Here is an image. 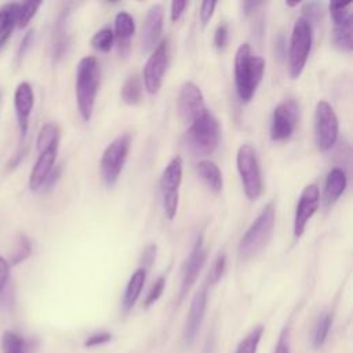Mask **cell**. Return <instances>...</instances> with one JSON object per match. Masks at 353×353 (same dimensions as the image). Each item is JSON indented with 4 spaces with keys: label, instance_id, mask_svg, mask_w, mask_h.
<instances>
[{
    "label": "cell",
    "instance_id": "obj_4",
    "mask_svg": "<svg viewBox=\"0 0 353 353\" xmlns=\"http://www.w3.org/2000/svg\"><path fill=\"white\" fill-rule=\"evenodd\" d=\"M219 139V123L210 110L204 112L201 116L193 120L183 137L186 148L197 156L211 154L216 149Z\"/></svg>",
    "mask_w": 353,
    "mask_h": 353
},
{
    "label": "cell",
    "instance_id": "obj_37",
    "mask_svg": "<svg viewBox=\"0 0 353 353\" xmlns=\"http://www.w3.org/2000/svg\"><path fill=\"white\" fill-rule=\"evenodd\" d=\"M33 37H34V32L30 29L28 30L22 40H21V44H19V48H18V52H17V63H19L22 61V58L25 57V54L28 52V50L30 48L32 43H33Z\"/></svg>",
    "mask_w": 353,
    "mask_h": 353
},
{
    "label": "cell",
    "instance_id": "obj_46",
    "mask_svg": "<svg viewBox=\"0 0 353 353\" xmlns=\"http://www.w3.org/2000/svg\"><path fill=\"white\" fill-rule=\"evenodd\" d=\"M285 4H287L288 7H296V6H299L301 3H299V1H287Z\"/></svg>",
    "mask_w": 353,
    "mask_h": 353
},
{
    "label": "cell",
    "instance_id": "obj_25",
    "mask_svg": "<svg viewBox=\"0 0 353 353\" xmlns=\"http://www.w3.org/2000/svg\"><path fill=\"white\" fill-rule=\"evenodd\" d=\"M69 39H68V33H66V18L65 15H59L55 29H54V34H52V54L54 58L58 59L63 55L66 47H68Z\"/></svg>",
    "mask_w": 353,
    "mask_h": 353
},
{
    "label": "cell",
    "instance_id": "obj_17",
    "mask_svg": "<svg viewBox=\"0 0 353 353\" xmlns=\"http://www.w3.org/2000/svg\"><path fill=\"white\" fill-rule=\"evenodd\" d=\"M163 22H164V10L160 4L152 6L143 21L142 26V50L145 52L154 50L157 46V41L161 36L163 30Z\"/></svg>",
    "mask_w": 353,
    "mask_h": 353
},
{
    "label": "cell",
    "instance_id": "obj_29",
    "mask_svg": "<svg viewBox=\"0 0 353 353\" xmlns=\"http://www.w3.org/2000/svg\"><path fill=\"white\" fill-rule=\"evenodd\" d=\"M263 334V327L258 325L254 330H251L243 341H240V343L237 345L234 353H256L258 350V345L261 342Z\"/></svg>",
    "mask_w": 353,
    "mask_h": 353
},
{
    "label": "cell",
    "instance_id": "obj_39",
    "mask_svg": "<svg viewBox=\"0 0 353 353\" xmlns=\"http://www.w3.org/2000/svg\"><path fill=\"white\" fill-rule=\"evenodd\" d=\"M228 33H229L228 32V26L225 23L216 26V29L214 32V46L216 48L221 50V48H223L226 46V43H228Z\"/></svg>",
    "mask_w": 353,
    "mask_h": 353
},
{
    "label": "cell",
    "instance_id": "obj_16",
    "mask_svg": "<svg viewBox=\"0 0 353 353\" xmlns=\"http://www.w3.org/2000/svg\"><path fill=\"white\" fill-rule=\"evenodd\" d=\"M205 307H207V288L203 287L201 290H199L192 302H190V307H189V313H188V319L185 323V328H183V341L186 345H190L199 330L200 325L203 323L204 314H205Z\"/></svg>",
    "mask_w": 353,
    "mask_h": 353
},
{
    "label": "cell",
    "instance_id": "obj_31",
    "mask_svg": "<svg viewBox=\"0 0 353 353\" xmlns=\"http://www.w3.org/2000/svg\"><path fill=\"white\" fill-rule=\"evenodd\" d=\"M32 252V244L30 240L25 236L21 234L11 251V256H10V266L11 265H19L21 262H23Z\"/></svg>",
    "mask_w": 353,
    "mask_h": 353
},
{
    "label": "cell",
    "instance_id": "obj_38",
    "mask_svg": "<svg viewBox=\"0 0 353 353\" xmlns=\"http://www.w3.org/2000/svg\"><path fill=\"white\" fill-rule=\"evenodd\" d=\"M110 339H112V334H109V332H97V334L90 335V336L85 339L84 346H85V347L99 346V345L108 343Z\"/></svg>",
    "mask_w": 353,
    "mask_h": 353
},
{
    "label": "cell",
    "instance_id": "obj_20",
    "mask_svg": "<svg viewBox=\"0 0 353 353\" xmlns=\"http://www.w3.org/2000/svg\"><path fill=\"white\" fill-rule=\"evenodd\" d=\"M347 185V176L342 168H332L327 174L324 183V201L327 205H332L345 192Z\"/></svg>",
    "mask_w": 353,
    "mask_h": 353
},
{
    "label": "cell",
    "instance_id": "obj_11",
    "mask_svg": "<svg viewBox=\"0 0 353 353\" xmlns=\"http://www.w3.org/2000/svg\"><path fill=\"white\" fill-rule=\"evenodd\" d=\"M298 121V106L295 101L287 99L279 103L272 113L270 121V138L276 142L288 139Z\"/></svg>",
    "mask_w": 353,
    "mask_h": 353
},
{
    "label": "cell",
    "instance_id": "obj_5",
    "mask_svg": "<svg viewBox=\"0 0 353 353\" xmlns=\"http://www.w3.org/2000/svg\"><path fill=\"white\" fill-rule=\"evenodd\" d=\"M313 41L312 23L302 15L295 21L288 48V73L291 79H298L306 65Z\"/></svg>",
    "mask_w": 353,
    "mask_h": 353
},
{
    "label": "cell",
    "instance_id": "obj_15",
    "mask_svg": "<svg viewBox=\"0 0 353 353\" xmlns=\"http://www.w3.org/2000/svg\"><path fill=\"white\" fill-rule=\"evenodd\" d=\"M34 105V94L32 85L28 81H22L14 91V109L21 131V137L25 138L29 128V119Z\"/></svg>",
    "mask_w": 353,
    "mask_h": 353
},
{
    "label": "cell",
    "instance_id": "obj_35",
    "mask_svg": "<svg viewBox=\"0 0 353 353\" xmlns=\"http://www.w3.org/2000/svg\"><path fill=\"white\" fill-rule=\"evenodd\" d=\"M164 287H165V279L164 277H159L154 281V284L150 287V290H149V292H148V295H146V298L143 301V306L149 307L150 305H153L161 296V294L164 291Z\"/></svg>",
    "mask_w": 353,
    "mask_h": 353
},
{
    "label": "cell",
    "instance_id": "obj_21",
    "mask_svg": "<svg viewBox=\"0 0 353 353\" xmlns=\"http://www.w3.org/2000/svg\"><path fill=\"white\" fill-rule=\"evenodd\" d=\"M145 280H146V270L139 268L137 269L132 276L130 277L127 285H125V290H124V295H123V309L125 312L131 310L134 307V305L137 303L139 295H141V291L143 288V284H145Z\"/></svg>",
    "mask_w": 353,
    "mask_h": 353
},
{
    "label": "cell",
    "instance_id": "obj_2",
    "mask_svg": "<svg viewBox=\"0 0 353 353\" xmlns=\"http://www.w3.org/2000/svg\"><path fill=\"white\" fill-rule=\"evenodd\" d=\"M99 87V65L95 57H84L76 68V102L84 121H90Z\"/></svg>",
    "mask_w": 353,
    "mask_h": 353
},
{
    "label": "cell",
    "instance_id": "obj_24",
    "mask_svg": "<svg viewBox=\"0 0 353 353\" xmlns=\"http://www.w3.org/2000/svg\"><path fill=\"white\" fill-rule=\"evenodd\" d=\"M142 81L137 74L130 76L121 85V99L127 105H138L142 99Z\"/></svg>",
    "mask_w": 353,
    "mask_h": 353
},
{
    "label": "cell",
    "instance_id": "obj_23",
    "mask_svg": "<svg viewBox=\"0 0 353 353\" xmlns=\"http://www.w3.org/2000/svg\"><path fill=\"white\" fill-rule=\"evenodd\" d=\"M332 41L334 46L342 51H352V14L345 19L334 23L332 30Z\"/></svg>",
    "mask_w": 353,
    "mask_h": 353
},
{
    "label": "cell",
    "instance_id": "obj_1",
    "mask_svg": "<svg viewBox=\"0 0 353 353\" xmlns=\"http://www.w3.org/2000/svg\"><path fill=\"white\" fill-rule=\"evenodd\" d=\"M266 62L262 57L252 54L248 43H243L234 55V84L236 92L243 102H248L263 77Z\"/></svg>",
    "mask_w": 353,
    "mask_h": 353
},
{
    "label": "cell",
    "instance_id": "obj_18",
    "mask_svg": "<svg viewBox=\"0 0 353 353\" xmlns=\"http://www.w3.org/2000/svg\"><path fill=\"white\" fill-rule=\"evenodd\" d=\"M57 154H58V145H54V146L39 153V157L30 171V175H29L30 190L36 192L44 186L47 178L50 176L51 171L54 170Z\"/></svg>",
    "mask_w": 353,
    "mask_h": 353
},
{
    "label": "cell",
    "instance_id": "obj_10",
    "mask_svg": "<svg viewBox=\"0 0 353 353\" xmlns=\"http://www.w3.org/2000/svg\"><path fill=\"white\" fill-rule=\"evenodd\" d=\"M170 58V46L168 40H161L149 55L145 66H143V85L145 90L153 95L157 94L164 79V73L167 70Z\"/></svg>",
    "mask_w": 353,
    "mask_h": 353
},
{
    "label": "cell",
    "instance_id": "obj_26",
    "mask_svg": "<svg viewBox=\"0 0 353 353\" xmlns=\"http://www.w3.org/2000/svg\"><path fill=\"white\" fill-rule=\"evenodd\" d=\"M59 143V130L55 124L52 123H46L37 135V150L39 153Z\"/></svg>",
    "mask_w": 353,
    "mask_h": 353
},
{
    "label": "cell",
    "instance_id": "obj_3",
    "mask_svg": "<svg viewBox=\"0 0 353 353\" xmlns=\"http://www.w3.org/2000/svg\"><path fill=\"white\" fill-rule=\"evenodd\" d=\"M276 219V208L270 201L268 203L255 221L245 230L243 237L240 239L237 251L239 256L244 261L256 256L270 241Z\"/></svg>",
    "mask_w": 353,
    "mask_h": 353
},
{
    "label": "cell",
    "instance_id": "obj_8",
    "mask_svg": "<svg viewBox=\"0 0 353 353\" xmlns=\"http://www.w3.org/2000/svg\"><path fill=\"white\" fill-rule=\"evenodd\" d=\"M182 159L174 157L164 168L160 178V189L163 197V210L165 216L172 221L178 211L179 186L182 181Z\"/></svg>",
    "mask_w": 353,
    "mask_h": 353
},
{
    "label": "cell",
    "instance_id": "obj_32",
    "mask_svg": "<svg viewBox=\"0 0 353 353\" xmlns=\"http://www.w3.org/2000/svg\"><path fill=\"white\" fill-rule=\"evenodd\" d=\"M18 3H7L0 8V36L12 30L17 22Z\"/></svg>",
    "mask_w": 353,
    "mask_h": 353
},
{
    "label": "cell",
    "instance_id": "obj_34",
    "mask_svg": "<svg viewBox=\"0 0 353 353\" xmlns=\"http://www.w3.org/2000/svg\"><path fill=\"white\" fill-rule=\"evenodd\" d=\"M225 268H226V256H225V254H219L215 258V261L208 272V284L210 285L216 284L221 280V277L223 276Z\"/></svg>",
    "mask_w": 353,
    "mask_h": 353
},
{
    "label": "cell",
    "instance_id": "obj_30",
    "mask_svg": "<svg viewBox=\"0 0 353 353\" xmlns=\"http://www.w3.org/2000/svg\"><path fill=\"white\" fill-rule=\"evenodd\" d=\"M1 349L3 353H26V343L21 335L12 331H4L1 336Z\"/></svg>",
    "mask_w": 353,
    "mask_h": 353
},
{
    "label": "cell",
    "instance_id": "obj_12",
    "mask_svg": "<svg viewBox=\"0 0 353 353\" xmlns=\"http://www.w3.org/2000/svg\"><path fill=\"white\" fill-rule=\"evenodd\" d=\"M205 259H207V250L204 248L203 233H200L196 237V241L182 266V281H181V288H179V301H182L186 296V294L190 291V288L196 283V280L205 263Z\"/></svg>",
    "mask_w": 353,
    "mask_h": 353
},
{
    "label": "cell",
    "instance_id": "obj_43",
    "mask_svg": "<svg viewBox=\"0 0 353 353\" xmlns=\"http://www.w3.org/2000/svg\"><path fill=\"white\" fill-rule=\"evenodd\" d=\"M8 279H10V263L6 258L0 256V294L7 285Z\"/></svg>",
    "mask_w": 353,
    "mask_h": 353
},
{
    "label": "cell",
    "instance_id": "obj_22",
    "mask_svg": "<svg viewBox=\"0 0 353 353\" xmlns=\"http://www.w3.org/2000/svg\"><path fill=\"white\" fill-rule=\"evenodd\" d=\"M197 174L203 179V182L212 190L214 193H219L223 186L222 172L219 167L211 160H201L197 163Z\"/></svg>",
    "mask_w": 353,
    "mask_h": 353
},
{
    "label": "cell",
    "instance_id": "obj_40",
    "mask_svg": "<svg viewBox=\"0 0 353 353\" xmlns=\"http://www.w3.org/2000/svg\"><path fill=\"white\" fill-rule=\"evenodd\" d=\"M156 251H157V247L156 244H149L143 252H142V258H141V263H142V269L148 270L153 262H154V258H156Z\"/></svg>",
    "mask_w": 353,
    "mask_h": 353
},
{
    "label": "cell",
    "instance_id": "obj_7",
    "mask_svg": "<svg viewBox=\"0 0 353 353\" xmlns=\"http://www.w3.org/2000/svg\"><path fill=\"white\" fill-rule=\"evenodd\" d=\"M131 146V135L123 134L114 138L103 150L101 157V174L106 186H113L125 164Z\"/></svg>",
    "mask_w": 353,
    "mask_h": 353
},
{
    "label": "cell",
    "instance_id": "obj_6",
    "mask_svg": "<svg viewBox=\"0 0 353 353\" xmlns=\"http://www.w3.org/2000/svg\"><path fill=\"white\" fill-rule=\"evenodd\" d=\"M236 164L243 182L245 196L251 201L256 200L262 193L263 185H262L259 161L252 145L243 143L239 148L236 154Z\"/></svg>",
    "mask_w": 353,
    "mask_h": 353
},
{
    "label": "cell",
    "instance_id": "obj_41",
    "mask_svg": "<svg viewBox=\"0 0 353 353\" xmlns=\"http://www.w3.org/2000/svg\"><path fill=\"white\" fill-rule=\"evenodd\" d=\"M215 7H216V1H203L200 4V19L203 25H205L211 19Z\"/></svg>",
    "mask_w": 353,
    "mask_h": 353
},
{
    "label": "cell",
    "instance_id": "obj_9",
    "mask_svg": "<svg viewBox=\"0 0 353 353\" xmlns=\"http://www.w3.org/2000/svg\"><path fill=\"white\" fill-rule=\"evenodd\" d=\"M338 117L332 106L327 101H320L314 110V141L319 150H330L338 139Z\"/></svg>",
    "mask_w": 353,
    "mask_h": 353
},
{
    "label": "cell",
    "instance_id": "obj_14",
    "mask_svg": "<svg viewBox=\"0 0 353 353\" xmlns=\"http://www.w3.org/2000/svg\"><path fill=\"white\" fill-rule=\"evenodd\" d=\"M319 203H320L319 186L314 183L305 186L299 196L296 210H295V216H294V236L295 237H301L303 234L309 219L314 215V212L319 208Z\"/></svg>",
    "mask_w": 353,
    "mask_h": 353
},
{
    "label": "cell",
    "instance_id": "obj_13",
    "mask_svg": "<svg viewBox=\"0 0 353 353\" xmlns=\"http://www.w3.org/2000/svg\"><path fill=\"white\" fill-rule=\"evenodd\" d=\"M207 110L208 109L199 85L193 81L183 83L178 94V112L181 119L190 124Z\"/></svg>",
    "mask_w": 353,
    "mask_h": 353
},
{
    "label": "cell",
    "instance_id": "obj_19",
    "mask_svg": "<svg viewBox=\"0 0 353 353\" xmlns=\"http://www.w3.org/2000/svg\"><path fill=\"white\" fill-rule=\"evenodd\" d=\"M134 33H135L134 18L128 12L120 11L114 18V32H113V34H114V39L117 40L119 50H120L121 54L127 52Z\"/></svg>",
    "mask_w": 353,
    "mask_h": 353
},
{
    "label": "cell",
    "instance_id": "obj_36",
    "mask_svg": "<svg viewBox=\"0 0 353 353\" xmlns=\"http://www.w3.org/2000/svg\"><path fill=\"white\" fill-rule=\"evenodd\" d=\"M321 12H323V6L320 3H306L302 8V17L306 18L310 23L319 19V17H321Z\"/></svg>",
    "mask_w": 353,
    "mask_h": 353
},
{
    "label": "cell",
    "instance_id": "obj_45",
    "mask_svg": "<svg viewBox=\"0 0 353 353\" xmlns=\"http://www.w3.org/2000/svg\"><path fill=\"white\" fill-rule=\"evenodd\" d=\"M11 32H12V30H8V32H6L4 34L0 36V51L6 47V44H7V41H8L10 36H11Z\"/></svg>",
    "mask_w": 353,
    "mask_h": 353
},
{
    "label": "cell",
    "instance_id": "obj_28",
    "mask_svg": "<svg viewBox=\"0 0 353 353\" xmlns=\"http://www.w3.org/2000/svg\"><path fill=\"white\" fill-rule=\"evenodd\" d=\"M40 6H41V1H23V3H18L15 26H18L19 29L26 28L28 23L32 21V18L36 15V12L40 8Z\"/></svg>",
    "mask_w": 353,
    "mask_h": 353
},
{
    "label": "cell",
    "instance_id": "obj_42",
    "mask_svg": "<svg viewBox=\"0 0 353 353\" xmlns=\"http://www.w3.org/2000/svg\"><path fill=\"white\" fill-rule=\"evenodd\" d=\"M273 353H290V339H288V330L284 328L276 346Z\"/></svg>",
    "mask_w": 353,
    "mask_h": 353
},
{
    "label": "cell",
    "instance_id": "obj_33",
    "mask_svg": "<svg viewBox=\"0 0 353 353\" xmlns=\"http://www.w3.org/2000/svg\"><path fill=\"white\" fill-rule=\"evenodd\" d=\"M113 40H114V34L113 30L109 28H103L101 30H98L92 37H91V46L92 48H95L97 51L101 52H109L113 47Z\"/></svg>",
    "mask_w": 353,
    "mask_h": 353
},
{
    "label": "cell",
    "instance_id": "obj_44",
    "mask_svg": "<svg viewBox=\"0 0 353 353\" xmlns=\"http://www.w3.org/2000/svg\"><path fill=\"white\" fill-rule=\"evenodd\" d=\"M186 6H188V1H176L175 0L171 3V21L172 22H176L181 18Z\"/></svg>",
    "mask_w": 353,
    "mask_h": 353
},
{
    "label": "cell",
    "instance_id": "obj_47",
    "mask_svg": "<svg viewBox=\"0 0 353 353\" xmlns=\"http://www.w3.org/2000/svg\"><path fill=\"white\" fill-rule=\"evenodd\" d=\"M0 99H1V94H0Z\"/></svg>",
    "mask_w": 353,
    "mask_h": 353
},
{
    "label": "cell",
    "instance_id": "obj_27",
    "mask_svg": "<svg viewBox=\"0 0 353 353\" xmlns=\"http://www.w3.org/2000/svg\"><path fill=\"white\" fill-rule=\"evenodd\" d=\"M331 324H332V314L331 313L325 312L317 319L316 325L313 328V336H312V343L316 349H319L324 345V342L328 336Z\"/></svg>",
    "mask_w": 353,
    "mask_h": 353
}]
</instances>
